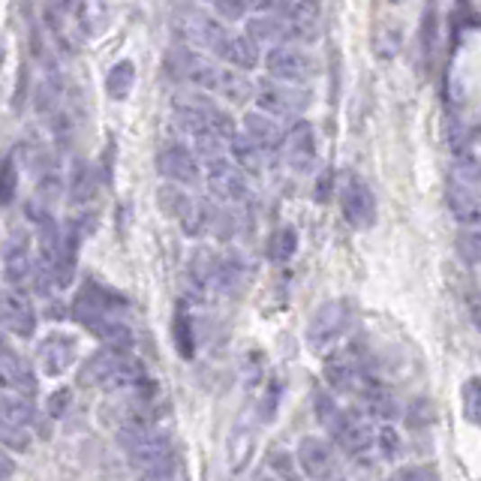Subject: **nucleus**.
<instances>
[{"mask_svg":"<svg viewBox=\"0 0 481 481\" xmlns=\"http://www.w3.org/2000/svg\"><path fill=\"white\" fill-rule=\"evenodd\" d=\"M78 382L103 391H130L145 382V368L130 352L105 346V349H100L85 361L82 373H78Z\"/></svg>","mask_w":481,"mask_h":481,"instance_id":"f257e3e1","label":"nucleus"},{"mask_svg":"<svg viewBox=\"0 0 481 481\" xmlns=\"http://www.w3.org/2000/svg\"><path fill=\"white\" fill-rule=\"evenodd\" d=\"M349 322H352L349 301H343V298L340 301H325L307 325V346L313 352H328L346 334Z\"/></svg>","mask_w":481,"mask_h":481,"instance_id":"f03ea898","label":"nucleus"},{"mask_svg":"<svg viewBox=\"0 0 481 481\" xmlns=\"http://www.w3.org/2000/svg\"><path fill=\"white\" fill-rule=\"evenodd\" d=\"M253 96L256 103H259L262 114H268V118H298L301 112L310 105V94L301 91V87H292V85H280L274 82V78H262V82L253 85Z\"/></svg>","mask_w":481,"mask_h":481,"instance_id":"7ed1b4c3","label":"nucleus"},{"mask_svg":"<svg viewBox=\"0 0 481 481\" xmlns=\"http://www.w3.org/2000/svg\"><path fill=\"white\" fill-rule=\"evenodd\" d=\"M265 67H268V73H271L274 82L292 85V87L304 85L307 78L316 76V60H313V55H307L304 49L292 46V42H289V46L271 49L268 58H265Z\"/></svg>","mask_w":481,"mask_h":481,"instance_id":"20e7f679","label":"nucleus"},{"mask_svg":"<svg viewBox=\"0 0 481 481\" xmlns=\"http://www.w3.org/2000/svg\"><path fill=\"white\" fill-rule=\"evenodd\" d=\"M340 208L352 229H370L377 222V195L358 175H346L340 184Z\"/></svg>","mask_w":481,"mask_h":481,"instance_id":"39448f33","label":"nucleus"},{"mask_svg":"<svg viewBox=\"0 0 481 481\" xmlns=\"http://www.w3.org/2000/svg\"><path fill=\"white\" fill-rule=\"evenodd\" d=\"M322 418L331 427L337 445L346 451V454H364L377 440V433H373L370 422L358 413H337L331 406V413H322Z\"/></svg>","mask_w":481,"mask_h":481,"instance_id":"423d86ee","label":"nucleus"},{"mask_svg":"<svg viewBox=\"0 0 481 481\" xmlns=\"http://www.w3.org/2000/svg\"><path fill=\"white\" fill-rule=\"evenodd\" d=\"M159 204L172 217L181 220L186 235H202L211 226V204L204 199H195V195H186L184 190H172V186L159 190Z\"/></svg>","mask_w":481,"mask_h":481,"instance_id":"0eeeda50","label":"nucleus"},{"mask_svg":"<svg viewBox=\"0 0 481 481\" xmlns=\"http://www.w3.org/2000/svg\"><path fill=\"white\" fill-rule=\"evenodd\" d=\"M202 168H204V184H208V190L220 202H240L247 195V177L226 154L217 159H204Z\"/></svg>","mask_w":481,"mask_h":481,"instance_id":"6e6552de","label":"nucleus"},{"mask_svg":"<svg viewBox=\"0 0 481 481\" xmlns=\"http://www.w3.org/2000/svg\"><path fill=\"white\" fill-rule=\"evenodd\" d=\"M295 460L310 481H331L337 476V454L322 436H304L298 442Z\"/></svg>","mask_w":481,"mask_h":481,"instance_id":"1a4fd4ad","label":"nucleus"},{"mask_svg":"<svg viewBox=\"0 0 481 481\" xmlns=\"http://www.w3.org/2000/svg\"><path fill=\"white\" fill-rule=\"evenodd\" d=\"M175 109L190 112V114H195V118H202L222 141H229L238 132L235 130V121H231V114L222 109V105H217V100H213V96H208V94H181L175 100Z\"/></svg>","mask_w":481,"mask_h":481,"instance_id":"9d476101","label":"nucleus"},{"mask_svg":"<svg viewBox=\"0 0 481 481\" xmlns=\"http://www.w3.org/2000/svg\"><path fill=\"white\" fill-rule=\"evenodd\" d=\"M33 391H37V379H33L31 364L0 340V395L31 397Z\"/></svg>","mask_w":481,"mask_h":481,"instance_id":"9b49d317","label":"nucleus"},{"mask_svg":"<svg viewBox=\"0 0 481 481\" xmlns=\"http://www.w3.org/2000/svg\"><path fill=\"white\" fill-rule=\"evenodd\" d=\"M0 325L15 337H31L37 331V313H33L31 298L22 289L0 292Z\"/></svg>","mask_w":481,"mask_h":481,"instance_id":"f8f14e48","label":"nucleus"},{"mask_svg":"<svg viewBox=\"0 0 481 481\" xmlns=\"http://www.w3.org/2000/svg\"><path fill=\"white\" fill-rule=\"evenodd\" d=\"M78 355V343L76 337H69L64 331H51L49 337H42L40 349H37V364L46 377H60L73 368Z\"/></svg>","mask_w":481,"mask_h":481,"instance_id":"ddd939ff","label":"nucleus"},{"mask_svg":"<svg viewBox=\"0 0 481 481\" xmlns=\"http://www.w3.org/2000/svg\"><path fill=\"white\" fill-rule=\"evenodd\" d=\"M283 157L295 172H310L316 163V132L310 121H295L283 132Z\"/></svg>","mask_w":481,"mask_h":481,"instance_id":"4468645a","label":"nucleus"},{"mask_svg":"<svg viewBox=\"0 0 481 481\" xmlns=\"http://www.w3.org/2000/svg\"><path fill=\"white\" fill-rule=\"evenodd\" d=\"M157 172L168 177V181L181 184V186H190L202 177V166L199 159L190 148L184 145H166L163 150L157 154Z\"/></svg>","mask_w":481,"mask_h":481,"instance_id":"2eb2a0df","label":"nucleus"},{"mask_svg":"<svg viewBox=\"0 0 481 481\" xmlns=\"http://www.w3.org/2000/svg\"><path fill=\"white\" fill-rule=\"evenodd\" d=\"M283 132H286V130H283L274 118H268V114L247 112L244 132H240V136L250 141L253 148H259L262 154H274V150L283 148Z\"/></svg>","mask_w":481,"mask_h":481,"instance_id":"dca6fc26","label":"nucleus"},{"mask_svg":"<svg viewBox=\"0 0 481 481\" xmlns=\"http://www.w3.org/2000/svg\"><path fill=\"white\" fill-rule=\"evenodd\" d=\"M247 40L253 42L256 49L259 46H268V49H277V46H289V31H286V22H283V15L274 10V13H262V15H253L250 24H247Z\"/></svg>","mask_w":481,"mask_h":481,"instance_id":"f3484780","label":"nucleus"},{"mask_svg":"<svg viewBox=\"0 0 481 481\" xmlns=\"http://www.w3.org/2000/svg\"><path fill=\"white\" fill-rule=\"evenodd\" d=\"M325 379L331 382L337 391H361L364 386H368L364 370H361V361H355L352 352L334 355V358L325 364Z\"/></svg>","mask_w":481,"mask_h":481,"instance_id":"a211bd4d","label":"nucleus"},{"mask_svg":"<svg viewBox=\"0 0 481 481\" xmlns=\"http://www.w3.org/2000/svg\"><path fill=\"white\" fill-rule=\"evenodd\" d=\"M277 13L283 15V22H286L289 40H301V42L316 40V33H319V6H313V4H289V6H280Z\"/></svg>","mask_w":481,"mask_h":481,"instance_id":"6ab92c4d","label":"nucleus"},{"mask_svg":"<svg viewBox=\"0 0 481 481\" xmlns=\"http://www.w3.org/2000/svg\"><path fill=\"white\" fill-rule=\"evenodd\" d=\"M181 76L195 87V91L213 94V91H217L220 67L213 64V60H211L208 55H195V51H184V58H181Z\"/></svg>","mask_w":481,"mask_h":481,"instance_id":"aec40b11","label":"nucleus"},{"mask_svg":"<svg viewBox=\"0 0 481 481\" xmlns=\"http://www.w3.org/2000/svg\"><path fill=\"white\" fill-rule=\"evenodd\" d=\"M213 58L226 60L229 67H238V69H253L256 64H259V49H256L244 33H229L226 31V37H222L217 51H213Z\"/></svg>","mask_w":481,"mask_h":481,"instance_id":"412c9836","label":"nucleus"},{"mask_svg":"<svg viewBox=\"0 0 481 481\" xmlns=\"http://www.w3.org/2000/svg\"><path fill=\"white\" fill-rule=\"evenodd\" d=\"M4 277L10 283L13 289H19L24 280L33 277V259H31V250L28 244L19 238V240H10L4 250Z\"/></svg>","mask_w":481,"mask_h":481,"instance_id":"4be33fe9","label":"nucleus"},{"mask_svg":"<svg viewBox=\"0 0 481 481\" xmlns=\"http://www.w3.org/2000/svg\"><path fill=\"white\" fill-rule=\"evenodd\" d=\"M73 19H76V28L82 31V37H100L105 31V24L112 19V10L105 4H96V0H87V4H78L73 6Z\"/></svg>","mask_w":481,"mask_h":481,"instance_id":"5701e85b","label":"nucleus"},{"mask_svg":"<svg viewBox=\"0 0 481 481\" xmlns=\"http://www.w3.org/2000/svg\"><path fill=\"white\" fill-rule=\"evenodd\" d=\"M449 204H451V213H454V220H460V222H467V226H481V199H476L467 186L458 184V186H451V193H449Z\"/></svg>","mask_w":481,"mask_h":481,"instance_id":"b1692460","label":"nucleus"},{"mask_svg":"<svg viewBox=\"0 0 481 481\" xmlns=\"http://www.w3.org/2000/svg\"><path fill=\"white\" fill-rule=\"evenodd\" d=\"M222 100H229L231 105H240L247 100H253V82L244 73H231V69H220L217 78V91Z\"/></svg>","mask_w":481,"mask_h":481,"instance_id":"393cba45","label":"nucleus"},{"mask_svg":"<svg viewBox=\"0 0 481 481\" xmlns=\"http://www.w3.org/2000/svg\"><path fill=\"white\" fill-rule=\"evenodd\" d=\"M0 422L10 424V427H22L28 431L33 422V406L28 397L19 395H0Z\"/></svg>","mask_w":481,"mask_h":481,"instance_id":"a878e982","label":"nucleus"},{"mask_svg":"<svg viewBox=\"0 0 481 481\" xmlns=\"http://www.w3.org/2000/svg\"><path fill=\"white\" fill-rule=\"evenodd\" d=\"M229 150H231V163H235L240 172H250V175H259L262 172V159H265V154L259 148H253L250 141H247L240 132H235L229 141Z\"/></svg>","mask_w":481,"mask_h":481,"instance_id":"bb28decb","label":"nucleus"},{"mask_svg":"<svg viewBox=\"0 0 481 481\" xmlns=\"http://www.w3.org/2000/svg\"><path fill=\"white\" fill-rule=\"evenodd\" d=\"M132 85H136V67H132L130 60L114 64L109 69V76H105V94H109L112 100H127Z\"/></svg>","mask_w":481,"mask_h":481,"instance_id":"cd10ccee","label":"nucleus"},{"mask_svg":"<svg viewBox=\"0 0 481 481\" xmlns=\"http://www.w3.org/2000/svg\"><path fill=\"white\" fill-rule=\"evenodd\" d=\"M190 274H193L195 286H202V289L220 286V259L213 253H208V250H199L193 256Z\"/></svg>","mask_w":481,"mask_h":481,"instance_id":"c85d7f7f","label":"nucleus"},{"mask_svg":"<svg viewBox=\"0 0 481 481\" xmlns=\"http://www.w3.org/2000/svg\"><path fill=\"white\" fill-rule=\"evenodd\" d=\"M400 42H404V31L397 28V22L377 24V33H373V49H377L379 58H395L400 51Z\"/></svg>","mask_w":481,"mask_h":481,"instance_id":"c756f323","label":"nucleus"},{"mask_svg":"<svg viewBox=\"0 0 481 481\" xmlns=\"http://www.w3.org/2000/svg\"><path fill=\"white\" fill-rule=\"evenodd\" d=\"M298 250V231L292 229V226H283L274 231V238H271V244H268V256L274 262H289L292 256H295Z\"/></svg>","mask_w":481,"mask_h":481,"instance_id":"7c9ffc66","label":"nucleus"},{"mask_svg":"<svg viewBox=\"0 0 481 481\" xmlns=\"http://www.w3.org/2000/svg\"><path fill=\"white\" fill-rule=\"evenodd\" d=\"M460 400H463V418H467L469 424L481 427V379L478 377H469L463 382Z\"/></svg>","mask_w":481,"mask_h":481,"instance_id":"2f4dec72","label":"nucleus"},{"mask_svg":"<svg viewBox=\"0 0 481 481\" xmlns=\"http://www.w3.org/2000/svg\"><path fill=\"white\" fill-rule=\"evenodd\" d=\"M177 476V460L175 454H168V458H159V460H150L145 467L136 469V478L139 481H175Z\"/></svg>","mask_w":481,"mask_h":481,"instance_id":"473e14b6","label":"nucleus"},{"mask_svg":"<svg viewBox=\"0 0 481 481\" xmlns=\"http://www.w3.org/2000/svg\"><path fill=\"white\" fill-rule=\"evenodd\" d=\"M96 190L94 181V168L85 163H76L73 177H69V193H73V202H87Z\"/></svg>","mask_w":481,"mask_h":481,"instance_id":"72a5a7b5","label":"nucleus"},{"mask_svg":"<svg viewBox=\"0 0 481 481\" xmlns=\"http://www.w3.org/2000/svg\"><path fill=\"white\" fill-rule=\"evenodd\" d=\"M436 422V406L433 400L427 397H418L409 404V413H406V424L413 427V431H422V427H431Z\"/></svg>","mask_w":481,"mask_h":481,"instance_id":"f704fd0d","label":"nucleus"},{"mask_svg":"<svg viewBox=\"0 0 481 481\" xmlns=\"http://www.w3.org/2000/svg\"><path fill=\"white\" fill-rule=\"evenodd\" d=\"M19 190V172H15V159L6 157L0 163V204H10Z\"/></svg>","mask_w":481,"mask_h":481,"instance_id":"c9c22d12","label":"nucleus"},{"mask_svg":"<svg viewBox=\"0 0 481 481\" xmlns=\"http://www.w3.org/2000/svg\"><path fill=\"white\" fill-rule=\"evenodd\" d=\"M31 445V433L22 431V427H10L0 422V449H13V451H24Z\"/></svg>","mask_w":481,"mask_h":481,"instance_id":"e433bc0d","label":"nucleus"},{"mask_svg":"<svg viewBox=\"0 0 481 481\" xmlns=\"http://www.w3.org/2000/svg\"><path fill=\"white\" fill-rule=\"evenodd\" d=\"M388 481H440V476H436V469L427 467V463H415V467L397 469Z\"/></svg>","mask_w":481,"mask_h":481,"instance_id":"4c0bfd02","label":"nucleus"},{"mask_svg":"<svg viewBox=\"0 0 481 481\" xmlns=\"http://www.w3.org/2000/svg\"><path fill=\"white\" fill-rule=\"evenodd\" d=\"M213 13H217L220 19H226V22H238V19H244V15H247V4H229V0H217V4H213Z\"/></svg>","mask_w":481,"mask_h":481,"instance_id":"58836bf2","label":"nucleus"},{"mask_svg":"<svg viewBox=\"0 0 481 481\" xmlns=\"http://www.w3.org/2000/svg\"><path fill=\"white\" fill-rule=\"evenodd\" d=\"M67 406H69V391L67 388H60V391H55V395L49 397V413L55 415V418L64 415Z\"/></svg>","mask_w":481,"mask_h":481,"instance_id":"ea45409f","label":"nucleus"},{"mask_svg":"<svg viewBox=\"0 0 481 481\" xmlns=\"http://www.w3.org/2000/svg\"><path fill=\"white\" fill-rule=\"evenodd\" d=\"M379 445H382V454H386V458H391V454L397 451V445H400L397 433L391 431V427H386V431L379 433Z\"/></svg>","mask_w":481,"mask_h":481,"instance_id":"a19ab883","label":"nucleus"},{"mask_svg":"<svg viewBox=\"0 0 481 481\" xmlns=\"http://www.w3.org/2000/svg\"><path fill=\"white\" fill-rule=\"evenodd\" d=\"M13 472H15L13 458H10V454H6L4 449H0V481H10V478H13Z\"/></svg>","mask_w":481,"mask_h":481,"instance_id":"79ce46f5","label":"nucleus"},{"mask_svg":"<svg viewBox=\"0 0 481 481\" xmlns=\"http://www.w3.org/2000/svg\"><path fill=\"white\" fill-rule=\"evenodd\" d=\"M469 319L476 325V331L481 334V295H469Z\"/></svg>","mask_w":481,"mask_h":481,"instance_id":"37998d69","label":"nucleus"},{"mask_svg":"<svg viewBox=\"0 0 481 481\" xmlns=\"http://www.w3.org/2000/svg\"><path fill=\"white\" fill-rule=\"evenodd\" d=\"M4 64H6V42L0 37V69H4Z\"/></svg>","mask_w":481,"mask_h":481,"instance_id":"c03bdc74","label":"nucleus"},{"mask_svg":"<svg viewBox=\"0 0 481 481\" xmlns=\"http://www.w3.org/2000/svg\"><path fill=\"white\" fill-rule=\"evenodd\" d=\"M265 481H271V478H265Z\"/></svg>","mask_w":481,"mask_h":481,"instance_id":"a18cd8bd","label":"nucleus"}]
</instances>
